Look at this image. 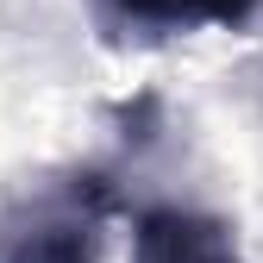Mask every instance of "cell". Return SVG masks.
Returning a JSON list of instances; mask_svg holds the SVG:
<instances>
[{
    "mask_svg": "<svg viewBox=\"0 0 263 263\" xmlns=\"http://www.w3.org/2000/svg\"><path fill=\"white\" fill-rule=\"evenodd\" d=\"M113 213L107 176H69L0 213V263H101V226Z\"/></svg>",
    "mask_w": 263,
    "mask_h": 263,
    "instance_id": "6da1fadb",
    "label": "cell"
},
{
    "mask_svg": "<svg viewBox=\"0 0 263 263\" xmlns=\"http://www.w3.org/2000/svg\"><path fill=\"white\" fill-rule=\"evenodd\" d=\"M107 7L144 31H201V25H245L257 0H107Z\"/></svg>",
    "mask_w": 263,
    "mask_h": 263,
    "instance_id": "3957f363",
    "label": "cell"
},
{
    "mask_svg": "<svg viewBox=\"0 0 263 263\" xmlns=\"http://www.w3.org/2000/svg\"><path fill=\"white\" fill-rule=\"evenodd\" d=\"M132 263H245V251L219 213L163 201L132 219Z\"/></svg>",
    "mask_w": 263,
    "mask_h": 263,
    "instance_id": "7a4b0ae2",
    "label": "cell"
}]
</instances>
